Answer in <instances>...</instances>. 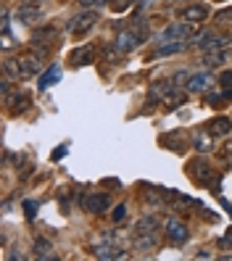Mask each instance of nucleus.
<instances>
[{
    "instance_id": "obj_1",
    "label": "nucleus",
    "mask_w": 232,
    "mask_h": 261,
    "mask_svg": "<svg viewBox=\"0 0 232 261\" xmlns=\"http://www.w3.org/2000/svg\"><path fill=\"white\" fill-rule=\"evenodd\" d=\"M145 37H148V29L143 32V29H124L119 37H116V48L119 50H124V53H130V50H135L137 45H143L145 42Z\"/></svg>"
},
{
    "instance_id": "obj_2",
    "label": "nucleus",
    "mask_w": 232,
    "mask_h": 261,
    "mask_svg": "<svg viewBox=\"0 0 232 261\" xmlns=\"http://www.w3.org/2000/svg\"><path fill=\"white\" fill-rule=\"evenodd\" d=\"M56 37H58V29L56 27H42V29H37V32L32 35V48L40 56H48V50H50V45H53Z\"/></svg>"
},
{
    "instance_id": "obj_3",
    "label": "nucleus",
    "mask_w": 232,
    "mask_h": 261,
    "mask_svg": "<svg viewBox=\"0 0 232 261\" xmlns=\"http://www.w3.org/2000/svg\"><path fill=\"white\" fill-rule=\"evenodd\" d=\"M164 229H166V240L169 243H174V245H182V243H188V238H190V232H188V224H182L179 219H166V224H164Z\"/></svg>"
},
{
    "instance_id": "obj_4",
    "label": "nucleus",
    "mask_w": 232,
    "mask_h": 261,
    "mask_svg": "<svg viewBox=\"0 0 232 261\" xmlns=\"http://www.w3.org/2000/svg\"><path fill=\"white\" fill-rule=\"evenodd\" d=\"M193 32V24L188 21H174V24H169L164 32H161V40L164 42H179V40H188Z\"/></svg>"
},
{
    "instance_id": "obj_5",
    "label": "nucleus",
    "mask_w": 232,
    "mask_h": 261,
    "mask_svg": "<svg viewBox=\"0 0 232 261\" xmlns=\"http://www.w3.org/2000/svg\"><path fill=\"white\" fill-rule=\"evenodd\" d=\"M42 56L32 48V50H29V53H21L16 61H19V69H21V80H24V76H35L37 71H40V66H42V61H40Z\"/></svg>"
},
{
    "instance_id": "obj_6",
    "label": "nucleus",
    "mask_w": 232,
    "mask_h": 261,
    "mask_svg": "<svg viewBox=\"0 0 232 261\" xmlns=\"http://www.w3.org/2000/svg\"><path fill=\"white\" fill-rule=\"evenodd\" d=\"M95 24H98V13H95V11H85V13H80V16H74V21H71V35H74V37H82V35H87Z\"/></svg>"
},
{
    "instance_id": "obj_7",
    "label": "nucleus",
    "mask_w": 232,
    "mask_h": 261,
    "mask_svg": "<svg viewBox=\"0 0 232 261\" xmlns=\"http://www.w3.org/2000/svg\"><path fill=\"white\" fill-rule=\"evenodd\" d=\"M179 19L188 21V24H203V21L209 19V6H203V3L185 6V8L179 11Z\"/></svg>"
},
{
    "instance_id": "obj_8",
    "label": "nucleus",
    "mask_w": 232,
    "mask_h": 261,
    "mask_svg": "<svg viewBox=\"0 0 232 261\" xmlns=\"http://www.w3.org/2000/svg\"><path fill=\"white\" fill-rule=\"evenodd\" d=\"M188 172H190V177L195 179V182H200V185H209V182H219V177H216V172L211 166H206L203 161H193L190 166H188Z\"/></svg>"
},
{
    "instance_id": "obj_9",
    "label": "nucleus",
    "mask_w": 232,
    "mask_h": 261,
    "mask_svg": "<svg viewBox=\"0 0 232 261\" xmlns=\"http://www.w3.org/2000/svg\"><path fill=\"white\" fill-rule=\"evenodd\" d=\"M174 82H169V80H159V82H153L150 85V90H148V98H150V103H166L169 100V95L174 93Z\"/></svg>"
},
{
    "instance_id": "obj_10",
    "label": "nucleus",
    "mask_w": 232,
    "mask_h": 261,
    "mask_svg": "<svg viewBox=\"0 0 232 261\" xmlns=\"http://www.w3.org/2000/svg\"><path fill=\"white\" fill-rule=\"evenodd\" d=\"M211 85H214V76L209 71H200V74L188 76V85L185 87H188V93H209Z\"/></svg>"
},
{
    "instance_id": "obj_11",
    "label": "nucleus",
    "mask_w": 232,
    "mask_h": 261,
    "mask_svg": "<svg viewBox=\"0 0 232 261\" xmlns=\"http://www.w3.org/2000/svg\"><path fill=\"white\" fill-rule=\"evenodd\" d=\"M206 132H209L211 137H224V135H229V132H232V119H229V116H214L209 124H206Z\"/></svg>"
},
{
    "instance_id": "obj_12",
    "label": "nucleus",
    "mask_w": 232,
    "mask_h": 261,
    "mask_svg": "<svg viewBox=\"0 0 232 261\" xmlns=\"http://www.w3.org/2000/svg\"><path fill=\"white\" fill-rule=\"evenodd\" d=\"M108 206H111V201H108L106 193H92L85 198V208L92 214H103V211H108Z\"/></svg>"
},
{
    "instance_id": "obj_13",
    "label": "nucleus",
    "mask_w": 232,
    "mask_h": 261,
    "mask_svg": "<svg viewBox=\"0 0 232 261\" xmlns=\"http://www.w3.org/2000/svg\"><path fill=\"white\" fill-rule=\"evenodd\" d=\"M132 245H135V251H153L159 245V235L156 232H135Z\"/></svg>"
},
{
    "instance_id": "obj_14",
    "label": "nucleus",
    "mask_w": 232,
    "mask_h": 261,
    "mask_svg": "<svg viewBox=\"0 0 232 261\" xmlns=\"http://www.w3.org/2000/svg\"><path fill=\"white\" fill-rule=\"evenodd\" d=\"M188 48V40H179V42H164L161 48H156L150 53V58H164V56H174V53H182Z\"/></svg>"
},
{
    "instance_id": "obj_15",
    "label": "nucleus",
    "mask_w": 232,
    "mask_h": 261,
    "mask_svg": "<svg viewBox=\"0 0 232 261\" xmlns=\"http://www.w3.org/2000/svg\"><path fill=\"white\" fill-rule=\"evenodd\" d=\"M16 19H19L21 24H35L37 19H42V11H40L37 6H21V8L16 11Z\"/></svg>"
},
{
    "instance_id": "obj_16",
    "label": "nucleus",
    "mask_w": 232,
    "mask_h": 261,
    "mask_svg": "<svg viewBox=\"0 0 232 261\" xmlns=\"http://www.w3.org/2000/svg\"><path fill=\"white\" fill-rule=\"evenodd\" d=\"M69 58L76 66H85V64H92V61H95V50H92V45H85V48H76Z\"/></svg>"
},
{
    "instance_id": "obj_17",
    "label": "nucleus",
    "mask_w": 232,
    "mask_h": 261,
    "mask_svg": "<svg viewBox=\"0 0 232 261\" xmlns=\"http://www.w3.org/2000/svg\"><path fill=\"white\" fill-rule=\"evenodd\" d=\"M61 74H64V71H61V66H58V64H53L48 71H45V74L40 76V82H37V85H40V90H48L50 85L61 82Z\"/></svg>"
},
{
    "instance_id": "obj_18",
    "label": "nucleus",
    "mask_w": 232,
    "mask_h": 261,
    "mask_svg": "<svg viewBox=\"0 0 232 261\" xmlns=\"http://www.w3.org/2000/svg\"><path fill=\"white\" fill-rule=\"evenodd\" d=\"M159 229V219L153 217V214H148V217H140L135 224V232H156Z\"/></svg>"
},
{
    "instance_id": "obj_19",
    "label": "nucleus",
    "mask_w": 232,
    "mask_h": 261,
    "mask_svg": "<svg viewBox=\"0 0 232 261\" xmlns=\"http://www.w3.org/2000/svg\"><path fill=\"white\" fill-rule=\"evenodd\" d=\"M224 64V50L222 48H214L203 56V66L206 69H216V66H222Z\"/></svg>"
},
{
    "instance_id": "obj_20",
    "label": "nucleus",
    "mask_w": 232,
    "mask_h": 261,
    "mask_svg": "<svg viewBox=\"0 0 232 261\" xmlns=\"http://www.w3.org/2000/svg\"><path fill=\"white\" fill-rule=\"evenodd\" d=\"M95 256L98 258H121V256H127V253L121 251V248H114V245H98Z\"/></svg>"
},
{
    "instance_id": "obj_21",
    "label": "nucleus",
    "mask_w": 232,
    "mask_h": 261,
    "mask_svg": "<svg viewBox=\"0 0 232 261\" xmlns=\"http://www.w3.org/2000/svg\"><path fill=\"white\" fill-rule=\"evenodd\" d=\"M50 251H53V245L45 240V238H37L35 240V256H40V258H48L50 256Z\"/></svg>"
},
{
    "instance_id": "obj_22",
    "label": "nucleus",
    "mask_w": 232,
    "mask_h": 261,
    "mask_svg": "<svg viewBox=\"0 0 232 261\" xmlns=\"http://www.w3.org/2000/svg\"><path fill=\"white\" fill-rule=\"evenodd\" d=\"M121 56H124V50H119L116 45H108V48H103V58L108 61V64H116Z\"/></svg>"
},
{
    "instance_id": "obj_23",
    "label": "nucleus",
    "mask_w": 232,
    "mask_h": 261,
    "mask_svg": "<svg viewBox=\"0 0 232 261\" xmlns=\"http://www.w3.org/2000/svg\"><path fill=\"white\" fill-rule=\"evenodd\" d=\"M3 71H6V74H11V76H16V80H19V76H21L19 61H16V58H6V61H3Z\"/></svg>"
},
{
    "instance_id": "obj_24",
    "label": "nucleus",
    "mask_w": 232,
    "mask_h": 261,
    "mask_svg": "<svg viewBox=\"0 0 232 261\" xmlns=\"http://www.w3.org/2000/svg\"><path fill=\"white\" fill-rule=\"evenodd\" d=\"M193 145H195V150H200V153L211 150V135H209V132H206V135H198L195 140H193Z\"/></svg>"
},
{
    "instance_id": "obj_25",
    "label": "nucleus",
    "mask_w": 232,
    "mask_h": 261,
    "mask_svg": "<svg viewBox=\"0 0 232 261\" xmlns=\"http://www.w3.org/2000/svg\"><path fill=\"white\" fill-rule=\"evenodd\" d=\"M219 85H222V90L227 95H232V71H222L219 74Z\"/></svg>"
},
{
    "instance_id": "obj_26",
    "label": "nucleus",
    "mask_w": 232,
    "mask_h": 261,
    "mask_svg": "<svg viewBox=\"0 0 232 261\" xmlns=\"http://www.w3.org/2000/svg\"><path fill=\"white\" fill-rule=\"evenodd\" d=\"M111 219H114V222H124V219H127V206L119 203V206L111 211Z\"/></svg>"
},
{
    "instance_id": "obj_27",
    "label": "nucleus",
    "mask_w": 232,
    "mask_h": 261,
    "mask_svg": "<svg viewBox=\"0 0 232 261\" xmlns=\"http://www.w3.org/2000/svg\"><path fill=\"white\" fill-rule=\"evenodd\" d=\"M232 95H227V93H222V95H209V106H216V109H219V106H224L222 100H229Z\"/></svg>"
},
{
    "instance_id": "obj_28",
    "label": "nucleus",
    "mask_w": 232,
    "mask_h": 261,
    "mask_svg": "<svg viewBox=\"0 0 232 261\" xmlns=\"http://www.w3.org/2000/svg\"><path fill=\"white\" fill-rule=\"evenodd\" d=\"M216 21H222V24H232V8H224L216 13Z\"/></svg>"
},
{
    "instance_id": "obj_29",
    "label": "nucleus",
    "mask_w": 232,
    "mask_h": 261,
    "mask_svg": "<svg viewBox=\"0 0 232 261\" xmlns=\"http://www.w3.org/2000/svg\"><path fill=\"white\" fill-rule=\"evenodd\" d=\"M130 6H132V0H119V3H114V11L121 13V11H127Z\"/></svg>"
},
{
    "instance_id": "obj_30",
    "label": "nucleus",
    "mask_w": 232,
    "mask_h": 261,
    "mask_svg": "<svg viewBox=\"0 0 232 261\" xmlns=\"http://www.w3.org/2000/svg\"><path fill=\"white\" fill-rule=\"evenodd\" d=\"M24 208H27V219H35V203H32V201H27Z\"/></svg>"
},
{
    "instance_id": "obj_31",
    "label": "nucleus",
    "mask_w": 232,
    "mask_h": 261,
    "mask_svg": "<svg viewBox=\"0 0 232 261\" xmlns=\"http://www.w3.org/2000/svg\"><path fill=\"white\" fill-rule=\"evenodd\" d=\"M8 32H11V21H8V13H3V35L8 37Z\"/></svg>"
},
{
    "instance_id": "obj_32",
    "label": "nucleus",
    "mask_w": 232,
    "mask_h": 261,
    "mask_svg": "<svg viewBox=\"0 0 232 261\" xmlns=\"http://www.w3.org/2000/svg\"><path fill=\"white\" fill-rule=\"evenodd\" d=\"M64 156H66V148H56V150H53V161L64 159Z\"/></svg>"
},
{
    "instance_id": "obj_33",
    "label": "nucleus",
    "mask_w": 232,
    "mask_h": 261,
    "mask_svg": "<svg viewBox=\"0 0 232 261\" xmlns=\"http://www.w3.org/2000/svg\"><path fill=\"white\" fill-rule=\"evenodd\" d=\"M229 153H232V140H229V143H227V145H224V148L219 150V156H222V159H227Z\"/></svg>"
},
{
    "instance_id": "obj_34",
    "label": "nucleus",
    "mask_w": 232,
    "mask_h": 261,
    "mask_svg": "<svg viewBox=\"0 0 232 261\" xmlns=\"http://www.w3.org/2000/svg\"><path fill=\"white\" fill-rule=\"evenodd\" d=\"M222 245H232V227L227 229V235L222 238Z\"/></svg>"
},
{
    "instance_id": "obj_35",
    "label": "nucleus",
    "mask_w": 232,
    "mask_h": 261,
    "mask_svg": "<svg viewBox=\"0 0 232 261\" xmlns=\"http://www.w3.org/2000/svg\"><path fill=\"white\" fill-rule=\"evenodd\" d=\"M24 6H37V8H40L42 0H24Z\"/></svg>"
},
{
    "instance_id": "obj_36",
    "label": "nucleus",
    "mask_w": 232,
    "mask_h": 261,
    "mask_svg": "<svg viewBox=\"0 0 232 261\" xmlns=\"http://www.w3.org/2000/svg\"><path fill=\"white\" fill-rule=\"evenodd\" d=\"M98 0H80V6H95Z\"/></svg>"
},
{
    "instance_id": "obj_37",
    "label": "nucleus",
    "mask_w": 232,
    "mask_h": 261,
    "mask_svg": "<svg viewBox=\"0 0 232 261\" xmlns=\"http://www.w3.org/2000/svg\"><path fill=\"white\" fill-rule=\"evenodd\" d=\"M106 3H111V0H106Z\"/></svg>"
}]
</instances>
